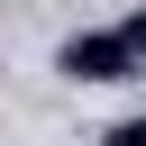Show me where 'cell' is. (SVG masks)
Wrapping results in <instances>:
<instances>
[{"instance_id":"3","label":"cell","mask_w":146,"mask_h":146,"mask_svg":"<svg viewBox=\"0 0 146 146\" xmlns=\"http://www.w3.org/2000/svg\"><path fill=\"white\" fill-rule=\"evenodd\" d=\"M119 27H128V46H137V55H146V9H128V18H119Z\"/></svg>"},{"instance_id":"2","label":"cell","mask_w":146,"mask_h":146,"mask_svg":"<svg viewBox=\"0 0 146 146\" xmlns=\"http://www.w3.org/2000/svg\"><path fill=\"white\" fill-rule=\"evenodd\" d=\"M100 146H146V110H128V119H110V137Z\"/></svg>"},{"instance_id":"1","label":"cell","mask_w":146,"mask_h":146,"mask_svg":"<svg viewBox=\"0 0 146 146\" xmlns=\"http://www.w3.org/2000/svg\"><path fill=\"white\" fill-rule=\"evenodd\" d=\"M55 73L100 91V82H137V73H146V55L128 46V27H82V36H64V46H55Z\"/></svg>"}]
</instances>
